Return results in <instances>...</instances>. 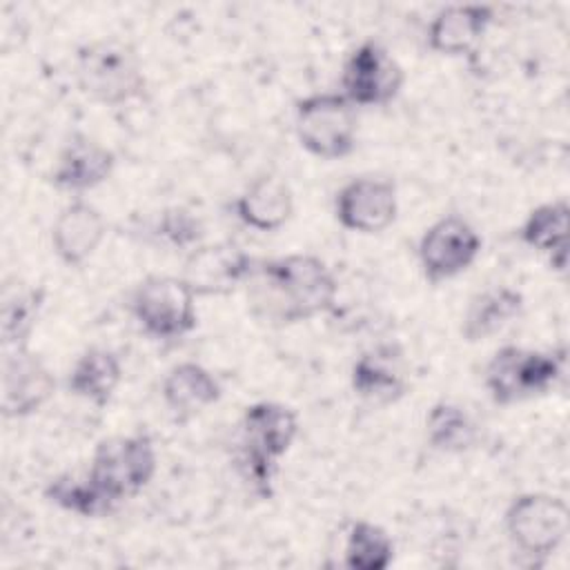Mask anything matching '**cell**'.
I'll list each match as a JSON object with an SVG mask.
<instances>
[{"instance_id": "obj_1", "label": "cell", "mask_w": 570, "mask_h": 570, "mask_svg": "<svg viewBox=\"0 0 570 570\" xmlns=\"http://www.w3.org/2000/svg\"><path fill=\"white\" fill-rule=\"evenodd\" d=\"M243 289L252 316L283 327L330 312L336 305L338 281L321 256L294 252L274 258H256Z\"/></svg>"}, {"instance_id": "obj_2", "label": "cell", "mask_w": 570, "mask_h": 570, "mask_svg": "<svg viewBox=\"0 0 570 570\" xmlns=\"http://www.w3.org/2000/svg\"><path fill=\"white\" fill-rule=\"evenodd\" d=\"M73 80L85 98L105 107H120L147 94L142 58L118 36L82 42L73 53Z\"/></svg>"}, {"instance_id": "obj_3", "label": "cell", "mask_w": 570, "mask_h": 570, "mask_svg": "<svg viewBox=\"0 0 570 570\" xmlns=\"http://www.w3.org/2000/svg\"><path fill=\"white\" fill-rule=\"evenodd\" d=\"M298 145L318 160L347 158L358 145V109L338 91H316L294 102Z\"/></svg>"}, {"instance_id": "obj_4", "label": "cell", "mask_w": 570, "mask_h": 570, "mask_svg": "<svg viewBox=\"0 0 570 570\" xmlns=\"http://www.w3.org/2000/svg\"><path fill=\"white\" fill-rule=\"evenodd\" d=\"M503 530L514 552L530 566H541L568 537V503L550 492H521L503 512Z\"/></svg>"}, {"instance_id": "obj_5", "label": "cell", "mask_w": 570, "mask_h": 570, "mask_svg": "<svg viewBox=\"0 0 570 570\" xmlns=\"http://www.w3.org/2000/svg\"><path fill=\"white\" fill-rule=\"evenodd\" d=\"M196 294L176 274H149L129 296V312L140 332L154 341H180L198 325Z\"/></svg>"}, {"instance_id": "obj_6", "label": "cell", "mask_w": 570, "mask_h": 570, "mask_svg": "<svg viewBox=\"0 0 570 570\" xmlns=\"http://www.w3.org/2000/svg\"><path fill=\"white\" fill-rule=\"evenodd\" d=\"M563 376V356L521 345L499 347L483 370L492 403L514 405L548 394Z\"/></svg>"}, {"instance_id": "obj_7", "label": "cell", "mask_w": 570, "mask_h": 570, "mask_svg": "<svg viewBox=\"0 0 570 570\" xmlns=\"http://www.w3.org/2000/svg\"><path fill=\"white\" fill-rule=\"evenodd\" d=\"M158 470L154 439L147 432L102 439L89 461L87 474L118 503L140 494Z\"/></svg>"}, {"instance_id": "obj_8", "label": "cell", "mask_w": 570, "mask_h": 570, "mask_svg": "<svg viewBox=\"0 0 570 570\" xmlns=\"http://www.w3.org/2000/svg\"><path fill=\"white\" fill-rule=\"evenodd\" d=\"M405 85L401 62L379 40H361L341 67V94L358 107H387Z\"/></svg>"}, {"instance_id": "obj_9", "label": "cell", "mask_w": 570, "mask_h": 570, "mask_svg": "<svg viewBox=\"0 0 570 570\" xmlns=\"http://www.w3.org/2000/svg\"><path fill=\"white\" fill-rule=\"evenodd\" d=\"M483 249L476 227L459 216L445 214L428 225L416 245L419 267L428 283L439 285L468 272Z\"/></svg>"}, {"instance_id": "obj_10", "label": "cell", "mask_w": 570, "mask_h": 570, "mask_svg": "<svg viewBox=\"0 0 570 570\" xmlns=\"http://www.w3.org/2000/svg\"><path fill=\"white\" fill-rule=\"evenodd\" d=\"M254 265L256 256L234 240L200 243L187 252L178 276L189 285L196 298L229 296L247 285Z\"/></svg>"}, {"instance_id": "obj_11", "label": "cell", "mask_w": 570, "mask_h": 570, "mask_svg": "<svg viewBox=\"0 0 570 570\" xmlns=\"http://www.w3.org/2000/svg\"><path fill=\"white\" fill-rule=\"evenodd\" d=\"M399 216V191L383 176H356L334 194L336 223L354 234H381Z\"/></svg>"}, {"instance_id": "obj_12", "label": "cell", "mask_w": 570, "mask_h": 570, "mask_svg": "<svg viewBox=\"0 0 570 570\" xmlns=\"http://www.w3.org/2000/svg\"><path fill=\"white\" fill-rule=\"evenodd\" d=\"M56 392V376L40 354L22 347L4 350L2 358V416L29 419L40 412Z\"/></svg>"}, {"instance_id": "obj_13", "label": "cell", "mask_w": 570, "mask_h": 570, "mask_svg": "<svg viewBox=\"0 0 570 570\" xmlns=\"http://www.w3.org/2000/svg\"><path fill=\"white\" fill-rule=\"evenodd\" d=\"M352 392L370 405H394L407 390V363L399 343H379L361 352L350 367Z\"/></svg>"}, {"instance_id": "obj_14", "label": "cell", "mask_w": 570, "mask_h": 570, "mask_svg": "<svg viewBox=\"0 0 570 570\" xmlns=\"http://www.w3.org/2000/svg\"><path fill=\"white\" fill-rule=\"evenodd\" d=\"M116 154L87 134H71L56 154L47 180L69 194H85L105 185L116 171Z\"/></svg>"}, {"instance_id": "obj_15", "label": "cell", "mask_w": 570, "mask_h": 570, "mask_svg": "<svg viewBox=\"0 0 570 570\" xmlns=\"http://www.w3.org/2000/svg\"><path fill=\"white\" fill-rule=\"evenodd\" d=\"M105 238L107 220L102 212L85 198L69 200L49 229L51 252L65 267L85 265L100 249Z\"/></svg>"}, {"instance_id": "obj_16", "label": "cell", "mask_w": 570, "mask_h": 570, "mask_svg": "<svg viewBox=\"0 0 570 570\" xmlns=\"http://www.w3.org/2000/svg\"><path fill=\"white\" fill-rule=\"evenodd\" d=\"M494 22L490 4H448L425 27V45L436 56L459 58L472 53Z\"/></svg>"}, {"instance_id": "obj_17", "label": "cell", "mask_w": 570, "mask_h": 570, "mask_svg": "<svg viewBox=\"0 0 570 570\" xmlns=\"http://www.w3.org/2000/svg\"><path fill=\"white\" fill-rule=\"evenodd\" d=\"M294 207L296 203L289 183L276 174L256 176L232 205L238 223L261 234L283 229L292 220Z\"/></svg>"}, {"instance_id": "obj_18", "label": "cell", "mask_w": 570, "mask_h": 570, "mask_svg": "<svg viewBox=\"0 0 570 570\" xmlns=\"http://www.w3.org/2000/svg\"><path fill=\"white\" fill-rule=\"evenodd\" d=\"M223 396V385L212 370L196 361H180L167 370L160 399L176 421H189Z\"/></svg>"}, {"instance_id": "obj_19", "label": "cell", "mask_w": 570, "mask_h": 570, "mask_svg": "<svg viewBox=\"0 0 570 570\" xmlns=\"http://www.w3.org/2000/svg\"><path fill=\"white\" fill-rule=\"evenodd\" d=\"M568 232H570V207L563 198L541 203L532 207L517 229L519 240L541 254L548 267L563 274L568 267Z\"/></svg>"}, {"instance_id": "obj_20", "label": "cell", "mask_w": 570, "mask_h": 570, "mask_svg": "<svg viewBox=\"0 0 570 570\" xmlns=\"http://www.w3.org/2000/svg\"><path fill=\"white\" fill-rule=\"evenodd\" d=\"M298 436L296 412L278 401L249 403L238 423V439L263 450L274 459H283Z\"/></svg>"}, {"instance_id": "obj_21", "label": "cell", "mask_w": 570, "mask_h": 570, "mask_svg": "<svg viewBox=\"0 0 570 570\" xmlns=\"http://www.w3.org/2000/svg\"><path fill=\"white\" fill-rule=\"evenodd\" d=\"M525 298L510 285H492L476 292L461 316V336L465 343H481L503 332L521 316Z\"/></svg>"}, {"instance_id": "obj_22", "label": "cell", "mask_w": 570, "mask_h": 570, "mask_svg": "<svg viewBox=\"0 0 570 570\" xmlns=\"http://www.w3.org/2000/svg\"><path fill=\"white\" fill-rule=\"evenodd\" d=\"M122 383L120 356L100 345H91L80 352L67 372V392L85 403L105 407L111 403L118 385Z\"/></svg>"}, {"instance_id": "obj_23", "label": "cell", "mask_w": 570, "mask_h": 570, "mask_svg": "<svg viewBox=\"0 0 570 570\" xmlns=\"http://www.w3.org/2000/svg\"><path fill=\"white\" fill-rule=\"evenodd\" d=\"M42 497L58 510L80 519H102L120 505L87 472H62L51 476L42 488Z\"/></svg>"}, {"instance_id": "obj_24", "label": "cell", "mask_w": 570, "mask_h": 570, "mask_svg": "<svg viewBox=\"0 0 570 570\" xmlns=\"http://www.w3.org/2000/svg\"><path fill=\"white\" fill-rule=\"evenodd\" d=\"M47 301V289L42 285L13 283L2 287L0 298V334L4 350L29 345V338L38 325Z\"/></svg>"}, {"instance_id": "obj_25", "label": "cell", "mask_w": 570, "mask_h": 570, "mask_svg": "<svg viewBox=\"0 0 570 570\" xmlns=\"http://www.w3.org/2000/svg\"><path fill=\"white\" fill-rule=\"evenodd\" d=\"M425 441L441 454H463L479 443V425L474 416L459 403L436 401L425 412Z\"/></svg>"}, {"instance_id": "obj_26", "label": "cell", "mask_w": 570, "mask_h": 570, "mask_svg": "<svg viewBox=\"0 0 570 570\" xmlns=\"http://www.w3.org/2000/svg\"><path fill=\"white\" fill-rule=\"evenodd\" d=\"M394 541L385 528L367 519L350 523L343 543V566L350 570H387L394 561Z\"/></svg>"}, {"instance_id": "obj_27", "label": "cell", "mask_w": 570, "mask_h": 570, "mask_svg": "<svg viewBox=\"0 0 570 570\" xmlns=\"http://www.w3.org/2000/svg\"><path fill=\"white\" fill-rule=\"evenodd\" d=\"M232 465L243 485L249 490V494H254L261 501H269L274 497L278 459L265 454L263 450L236 436L232 448Z\"/></svg>"}, {"instance_id": "obj_28", "label": "cell", "mask_w": 570, "mask_h": 570, "mask_svg": "<svg viewBox=\"0 0 570 570\" xmlns=\"http://www.w3.org/2000/svg\"><path fill=\"white\" fill-rule=\"evenodd\" d=\"M149 236L169 249L191 252L205 243V223L187 207H165L154 216Z\"/></svg>"}]
</instances>
